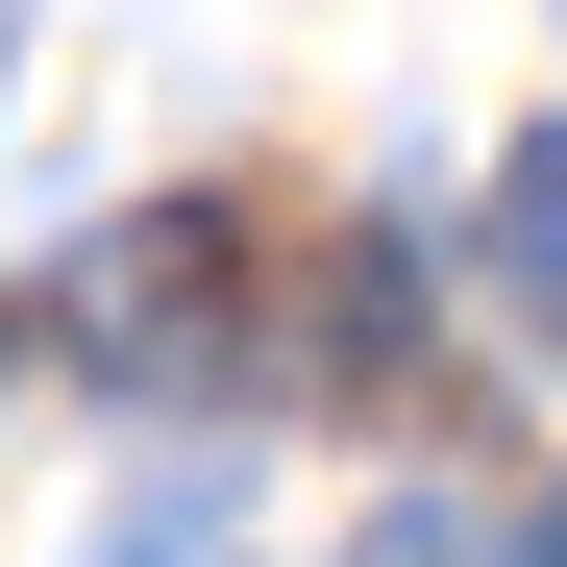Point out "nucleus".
<instances>
[{
	"instance_id": "nucleus-2",
	"label": "nucleus",
	"mask_w": 567,
	"mask_h": 567,
	"mask_svg": "<svg viewBox=\"0 0 567 567\" xmlns=\"http://www.w3.org/2000/svg\"><path fill=\"white\" fill-rule=\"evenodd\" d=\"M346 567H494V518H444V494H420V518H370Z\"/></svg>"
},
{
	"instance_id": "nucleus-1",
	"label": "nucleus",
	"mask_w": 567,
	"mask_h": 567,
	"mask_svg": "<svg viewBox=\"0 0 567 567\" xmlns=\"http://www.w3.org/2000/svg\"><path fill=\"white\" fill-rule=\"evenodd\" d=\"M494 297L567 346V124H518V148H494Z\"/></svg>"
}]
</instances>
